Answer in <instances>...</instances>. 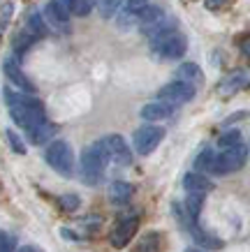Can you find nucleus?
Here are the masks:
<instances>
[{
    "label": "nucleus",
    "instance_id": "obj_1",
    "mask_svg": "<svg viewBox=\"0 0 250 252\" xmlns=\"http://www.w3.org/2000/svg\"><path fill=\"white\" fill-rule=\"evenodd\" d=\"M5 102H7V107H9L12 121H14L19 127H23L26 132L33 130V127H37L39 123L46 121L42 102H39L37 97L28 95V93H12L7 88V91H5Z\"/></svg>",
    "mask_w": 250,
    "mask_h": 252
},
{
    "label": "nucleus",
    "instance_id": "obj_2",
    "mask_svg": "<svg viewBox=\"0 0 250 252\" xmlns=\"http://www.w3.org/2000/svg\"><path fill=\"white\" fill-rule=\"evenodd\" d=\"M111 162V155L107 151L105 139H100L88 148H83L81 153V181L86 185H98L102 181L107 164Z\"/></svg>",
    "mask_w": 250,
    "mask_h": 252
},
{
    "label": "nucleus",
    "instance_id": "obj_3",
    "mask_svg": "<svg viewBox=\"0 0 250 252\" xmlns=\"http://www.w3.org/2000/svg\"><path fill=\"white\" fill-rule=\"evenodd\" d=\"M188 49V39L183 37L181 32L174 31H165L158 32L151 37V54L162 58V61H174V58H181Z\"/></svg>",
    "mask_w": 250,
    "mask_h": 252
},
{
    "label": "nucleus",
    "instance_id": "obj_4",
    "mask_svg": "<svg viewBox=\"0 0 250 252\" xmlns=\"http://www.w3.org/2000/svg\"><path fill=\"white\" fill-rule=\"evenodd\" d=\"M44 160L53 171H58L61 176H70L72 169H74L72 148H70V144L63 141V139H56V141L49 144V148H46V153H44Z\"/></svg>",
    "mask_w": 250,
    "mask_h": 252
},
{
    "label": "nucleus",
    "instance_id": "obj_5",
    "mask_svg": "<svg viewBox=\"0 0 250 252\" xmlns=\"http://www.w3.org/2000/svg\"><path fill=\"white\" fill-rule=\"evenodd\" d=\"M246 160H248V148L243 144H236V146H232V148H222V153L215 155L211 174L227 176V174H232V171H239V169L246 164Z\"/></svg>",
    "mask_w": 250,
    "mask_h": 252
},
{
    "label": "nucleus",
    "instance_id": "obj_6",
    "mask_svg": "<svg viewBox=\"0 0 250 252\" xmlns=\"http://www.w3.org/2000/svg\"><path fill=\"white\" fill-rule=\"evenodd\" d=\"M162 139H165V130H162V127H158V125H142V127L135 132L132 144H135V151L139 155H151L160 146Z\"/></svg>",
    "mask_w": 250,
    "mask_h": 252
},
{
    "label": "nucleus",
    "instance_id": "obj_7",
    "mask_svg": "<svg viewBox=\"0 0 250 252\" xmlns=\"http://www.w3.org/2000/svg\"><path fill=\"white\" fill-rule=\"evenodd\" d=\"M195 88H197V86L185 84V81H181V79H176V81H172V84H167V86L160 88L158 99H162V102H167V104L179 107V104H185V102H190V99L195 97Z\"/></svg>",
    "mask_w": 250,
    "mask_h": 252
},
{
    "label": "nucleus",
    "instance_id": "obj_8",
    "mask_svg": "<svg viewBox=\"0 0 250 252\" xmlns=\"http://www.w3.org/2000/svg\"><path fill=\"white\" fill-rule=\"evenodd\" d=\"M70 14H72V9H70L68 0H51V2L44 7L46 23H49L51 28H56V31H68Z\"/></svg>",
    "mask_w": 250,
    "mask_h": 252
},
{
    "label": "nucleus",
    "instance_id": "obj_9",
    "mask_svg": "<svg viewBox=\"0 0 250 252\" xmlns=\"http://www.w3.org/2000/svg\"><path fill=\"white\" fill-rule=\"evenodd\" d=\"M105 144H107L109 155H111V162L123 164V167H128L130 162H132V151H130V146L125 144V139H123L121 134H109V137H105Z\"/></svg>",
    "mask_w": 250,
    "mask_h": 252
},
{
    "label": "nucleus",
    "instance_id": "obj_10",
    "mask_svg": "<svg viewBox=\"0 0 250 252\" xmlns=\"http://www.w3.org/2000/svg\"><path fill=\"white\" fill-rule=\"evenodd\" d=\"M248 86H250V74L248 72H243V69H234L232 74H227V77L218 84V93L222 95V97H229V95H236L239 91L248 88Z\"/></svg>",
    "mask_w": 250,
    "mask_h": 252
},
{
    "label": "nucleus",
    "instance_id": "obj_11",
    "mask_svg": "<svg viewBox=\"0 0 250 252\" xmlns=\"http://www.w3.org/2000/svg\"><path fill=\"white\" fill-rule=\"evenodd\" d=\"M137 229H139V215H135V218H128V220H123L116 224V229L111 231V245L114 248H125V245L132 241V236L137 234Z\"/></svg>",
    "mask_w": 250,
    "mask_h": 252
},
{
    "label": "nucleus",
    "instance_id": "obj_12",
    "mask_svg": "<svg viewBox=\"0 0 250 252\" xmlns=\"http://www.w3.org/2000/svg\"><path fill=\"white\" fill-rule=\"evenodd\" d=\"M2 69H5V77H7L9 81L16 86V88H21L23 93H35V86H33L31 79H28L21 72V67L16 65V61H12V58H5V63H2Z\"/></svg>",
    "mask_w": 250,
    "mask_h": 252
},
{
    "label": "nucleus",
    "instance_id": "obj_13",
    "mask_svg": "<svg viewBox=\"0 0 250 252\" xmlns=\"http://www.w3.org/2000/svg\"><path fill=\"white\" fill-rule=\"evenodd\" d=\"M172 114H174V104H167V102H162V99H158V102H148L146 107H142V118L148 123H155V121H167V118H172Z\"/></svg>",
    "mask_w": 250,
    "mask_h": 252
},
{
    "label": "nucleus",
    "instance_id": "obj_14",
    "mask_svg": "<svg viewBox=\"0 0 250 252\" xmlns=\"http://www.w3.org/2000/svg\"><path fill=\"white\" fill-rule=\"evenodd\" d=\"M183 188H185V192H204L206 194L213 190V183L202 171H190L183 176Z\"/></svg>",
    "mask_w": 250,
    "mask_h": 252
},
{
    "label": "nucleus",
    "instance_id": "obj_15",
    "mask_svg": "<svg viewBox=\"0 0 250 252\" xmlns=\"http://www.w3.org/2000/svg\"><path fill=\"white\" fill-rule=\"evenodd\" d=\"M56 132H58V125H53V123L44 121V123H39L37 127L28 130V139H31V144L42 146V144H46V141H49Z\"/></svg>",
    "mask_w": 250,
    "mask_h": 252
},
{
    "label": "nucleus",
    "instance_id": "obj_16",
    "mask_svg": "<svg viewBox=\"0 0 250 252\" xmlns=\"http://www.w3.org/2000/svg\"><path fill=\"white\" fill-rule=\"evenodd\" d=\"M176 79H181L185 84L199 86L204 81V72H202L195 63H183V65H179V69H176Z\"/></svg>",
    "mask_w": 250,
    "mask_h": 252
},
{
    "label": "nucleus",
    "instance_id": "obj_17",
    "mask_svg": "<svg viewBox=\"0 0 250 252\" xmlns=\"http://www.w3.org/2000/svg\"><path fill=\"white\" fill-rule=\"evenodd\" d=\"M132 194H135V185L128 183V181H116L109 188V197H111L114 204H125V201L132 199Z\"/></svg>",
    "mask_w": 250,
    "mask_h": 252
},
{
    "label": "nucleus",
    "instance_id": "obj_18",
    "mask_svg": "<svg viewBox=\"0 0 250 252\" xmlns=\"http://www.w3.org/2000/svg\"><path fill=\"white\" fill-rule=\"evenodd\" d=\"M26 31L33 32L35 37H44L46 32H49V23H46V19H42L37 12H31L28 19H26Z\"/></svg>",
    "mask_w": 250,
    "mask_h": 252
},
{
    "label": "nucleus",
    "instance_id": "obj_19",
    "mask_svg": "<svg viewBox=\"0 0 250 252\" xmlns=\"http://www.w3.org/2000/svg\"><path fill=\"white\" fill-rule=\"evenodd\" d=\"M160 19H162V9L155 7V5H148V7L142 9V12H139V16H137V21H139V26H142V31L151 28L153 23H158Z\"/></svg>",
    "mask_w": 250,
    "mask_h": 252
},
{
    "label": "nucleus",
    "instance_id": "obj_20",
    "mask_svg": "<svg viewBox=\"0 0 250 252\" xmlns=\"http://www.w3.org/2000/svg\"><path fill=\"white\" fill-rule=\"evenodd\" d=\"M135 252H160V234L158 231H146L144 236L139 238Z\"/></svg>",
    "mask_w": 250,
    "mask_h": 252
},
{
    "label": "nucleus",
    "instance_id": "obj_21",
    "mask_svg": "<svg viewBox=\"0 0 250 252\" xmlns=\"http://www.w3.org/2000/svg\"><path fill=\"white\" fill-rule=\"evenodd\" d=\"M204 192H190L188 199H185V211H188V215L192 218V220H197L199 218V211H202V204H204Z\"/></svg>",
    "mask_w": 250,
    "mask_h": 252
},
{
    "label": "nucleus",
    "instance_id": "obj_22",
    "mask_svg": "<svg viewBox=\"0 0 250 252\" xmlns=\"http://www.w3.org/2000/svg\"><path fill=\"white\" fill-rule=\"evenodd\" d=\"M213 162H215V153H213L211 148H204V151L195 158V169H197V171H202V174H204V171H209V174H211Z\"/></svg>",
    "mask_w": 250,
    "mask_h": 252
},
{
    "label": "nucleus",
    "instance_id": "obj_23",
    "mask_svg": "<svg viewBox=\"0 0 250 252\" xmlns=\"http://www.w3.org/2000/svg\"><path fill=\"white\" fill-rule=\"evenodd\" d=\"M68 5H70V9H72L74 16H86L95 9L98 0H68Z\"/></svg>",
    "mask_w": 250,
    "mask_h": 252
},
{
    "label": "nucleus",
    "instance_id": "obj_24",
    "mask_svg": "<svg viewBox=\"0 0 250 252\" xmlns=\"http://www.w3.org/2000/svg\"><path fill=\"white\" fill-rule=\"evenodd\" d=\"M35 39H37V37H35L33 32H28V31L19 32V35L14 37V54L16 56H23V54H26V49H28V46H31Z\"/></svg>",
    "mask_w": 250,
    "mask_h": 252
},
{
    "label": "nucleus",
    "instance_id": "obj_25",
    "mask_svg": "<svg viewBox=\"0 0 250 252\" xmlns=\"http://www.w3.org/2000/svg\"><path fill=\"white\" fill-rule=\"evenodd\" d=\"M123 5H125V0H100V14L102 19H111Z\"/></svg>",
    "mask_w": 250,
    "mask_h": 252
},
{
    "label": "nucleus",
    "instance_id": "obj_26",
    "mask_svg": "<svg viewBox=\"0 0 250 252\" xmlns=\"http://www.w3.org/2000/svg\"><path fill=\"white\" fill-rule=\"evenodd\" d=\"M236 144H241V132L239 130H229L218 139L220 148H232V146H236Z\"/></svg>",
    "mask_w": 250,
    "mask_h": 252
},
{
    "label": "nucleus",
    "instance_id": "obj_27",
    "mask_svg": "<svg viewBox=\"0 0 250 252\" xmlns=\"http://www.w3.org/2000/svg\"><path fill=\"white\" fill-rule=\"evenodd\" d=\"M146 7H148V0H125L123 12H128V14H132V16H139V12Z\"/></svg>",
    "mask_w": 250,
    "mask_h": 252
},
{
    "label": "nucleus",
    "instance_id": "obj_28",
    "mask_svg": "<svg viewBox=\"0 0 250 252\" xmlns=\"http://www.w3.org/2000/svg\"><path fill=\"white\" fill-rule=\"evenodd\" d=\"M16 250V238L9 231L0 234V252H14Z\"/></svg>",
    "mask_w": 250,
    "mask_h": 252
},
{
    "label": "nucleus",
    "instance_id": "obj_29",
    "mask_svg": "<svg viewBox=\"0 0 250 252\" xmlns=\"http://www.w3.org/2000/svg\"><path fill=\"white\" fill-rule=\"evenodd\" d=\"M5 134H7V141H9V146H12V151H14L16 155H23V153H26V146H23V141L19 139V134H16V132L7 130Z\"/></svg>",
    "mask_w": 250,
    "mask_h": 252
},
{
    "label": "nucleus",
    "instance_id": "obj_30",
    "mask_svg": "<svg viewBox=\"0 0 250 252\" xmlns=\"http://www.w3.org/2000/svg\"><path fill=\"white\" fill-rule=\"evenodd\" d=\"M61 206L68 211V213H72V211H76L79 208V197L76 194H63L61 197Z\"/></svg>",
    "mask_w": 250,
    "mask_h": 252
},
{
    "label": "nucleus",
    "instance_id": "obj_31",
    "mask_svg": "<svg viewBox=\"0 0 250 252\" xmlns=\"http://www.w3.org/2000/svg\"><path fill=\"white\" fill-rule=\"evenodd\" d=\"M12 12H14V5H12V2H2V21H0V26H2V31H5V28L9 26Z\"/></svg>",
    "mask_w": 250,
    "mask_h": 252
},
{
    "label": "nucleus",
    "instance_id": "obj_32",
    "mask_svg": "<svg viewBox=\"0 0 250 252\" xmlns=\"http://www.w3.org/2000/svg\"><path fill=\"white\" fill-rule=\"evenodd\" d=\"M232 0H204V5H206V9H222V7H227Z\"/></svg>",
    "mask_w": 250,
    "mask_h": 252
},
{
    "label": "nucleus",
    "instance_id": "obj_33",
    "mask_svg": "<svg viewBox=\"0 0 250 252\" xmlns=\"http://www.w3.org/2000/svg\"><path fill=\"white\" fill-rule=\"evenodd\" d=\"M241 51H243V56H246V58H250V39H243V42H241Z\"/></svg>",
    "mask_w": 250,
    "mask_h": 252
},
{
    "label": "nucleus",
    "instance_id": "obj_34",
    "mask_svg": "<svg viewBox=\"0 0 250 252\" xmlns=\"http://www.w3.org/2000/svg\"><path fill=\"white\" fill-rule=\"evenodd\" d=\"M16 252H39V248H35V245H23V248H19Z\"/></svg>",
    "mask_w": 250,
    "mask_h": 252
},
{
    "label": "nucleus",
    "instance_id": "obj_35",
    "mask_svg": "<svg viewBox=\"0 0 250 252\" xmlns=\"http://www.w3.org/2000/svg\"><path fill=\"white\" fill-rule=\"evenodd\" d=\"M185 252H204V250H185Z\"/></svg>",
    "mask_w": 250,
    "mask_h": 252
}]
</instances>
